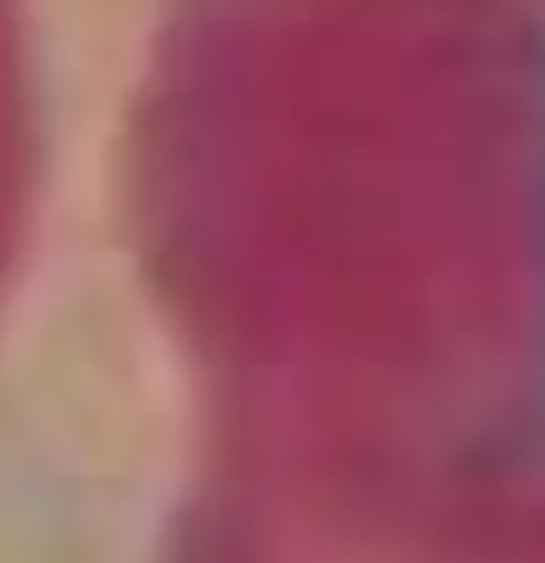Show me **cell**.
Segmentation results:
<instances>
[{
  "instance_id": "6da1fadb",
  "label": "cell",
  "mask_w": 545,
  "mask_h": 563,
  "mask_svg": "<svg viewBox=\"0 0 545 563\" xmlns=\"http://www.w3.org/2000/svg\"><path fill=\"white\" fill-rule=\"evenodd\" d=\"M527 376H534V422L545 440V106L527 141Z\"/></svg>"
}]
</instances>
